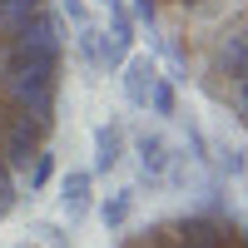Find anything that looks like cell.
<instances>
[{
    "instance_id": "4",
    "label": "cell",
    "mask_w": 248,
    "mask_h": 248,
    "mask_svg": "<svg viewBox=\"0 0 248 248\" xmlns=\"http://www.w3.org/2000/svg\"><path fill=\"white\" fill-rule=\"evenodd\" d=\"M174 144L164 139L159 129H134V159H139V184L149 194H164V179H169V164H174Z\"/></svg>"
},
{
    "instance_id": "8",
    "label": "cell",
    "mask_w": 248,
    "mask_h": 248,
    "mask_svg": "<svg viewBox=\"0 0 248 248\" xmlns=\"http://www.w3.org/2000/svg\"><path fill=\"white\" fill-rule=\"evenodd\" d=\"M134 203H139V189H109L99 199V223H105L109 233H124L134 223Z\"/></svg>"
},
{
    "instance_id": "7",
    "label": "cell",
    "mask_w": 248,
    "mask_h": 248,
    "mask_svg": "<svg viewBox=\"0 0 248 248\" xmlns=\"http://www.w3.org/2000/svg\"><path fill=\"white\" fill-rule=\"evenodd\" d=\"M60 209H65L70 229H79L90 218V209H94V174L90 169H70L60 179Z\"/></svg>"
},
{
    "instance_id": "11",
    "label": "cell",
    "mask_w": 248,
    "mask_h": 248,
    "mask_svg": "<svg viewBox=\"0 0 248 248\" xmlns=\"http://www.w3.org/2000/svg\"><path fill=\"white\" fill-rule=\"evenodd\" d=\"M15 248H55V243H45V238H35V233H30V238H20ZM60 248H70V243H60Z\"/></svg>"
},
{
    "instance_id": "3",
    "label": "cell",
    "mask_w": 248,
    "mask_h": 248,
    "mask_svg": "<svg viewBox=\"0 0 248 248\" xmlns=\"http://www.w3.org/2000/svg\"><path fill=\"white\" fill-rule=\"evenodd\" d=\"M119 248H248L243 223L223 209H199V214H169L144 229L124 233Z\"/></svg>"
},
{
    "instance_id": "6",
    "label": "cell",
    "mask_w": 248,
    "mask_h": 248,
    "mask_svg": "<svg viewBox=\"0 0 248 248\" xmlns=\"http://www.w3.org/2000/svg\"><path fill=\"white\" fill-rule=\"evenodd\" d=\"M124 154H129V134H124V124H119V119H105V124L94 129V164H90V174H94V179L114 174L119 164H124Z\"/></svg>"
},
{
    "instance_id": "2",
    "label": "cell",
    "mask_w": 248,
    "mask_h": 248,
    "mask_svg": "<svg viewBox=\"0 0 248 248\" xmlns=\"http://www.w3.org/2000/svg\"><path fill=\"white\" fill-rule=\"evenodd\" d=\"M134 20L159 35V50L243 124V0H134Z\"/></svg>"
},
{
    "instance_id": "5",
    "label": "cell",
    "mask_w": 248,
    "mask_h": 248,
    "mask_svg": "<svg viewBox=\"0 0 248 248\" xmlns=\"http://www.w3.org/2000/svg\"><path fill=\"white\" fill-rule=\"evenodd\" d=\"M154 75H159V60H154V55H144V50H129V55H124V65H119V90H124V99H129V109L149 114Z\"/></svg>"
},
{
    "instance_id": "9",
    "label": "cell",
    "mask_w": 248,
    "mask_h": 248,
    "mask_svg": "<svg viewBox=\"0 0 248 248\" xmlns=\"http://www.w3.org/2000/svg\"><path fill=\"white\" fill-rule=\"evenodd\" d=\"M149 114H159V119H174V114H179V90H174V79H169V75H154Z\"/></svg>"
},
{
    "instance_id": "10",
    "label": "cell",
    "mask_w": 248,
    "mask_h": 248,
    "mask_svg": "<svg viewBox=\"0 0 248 248\" xmlns=\"http://www.w3.org/2000/svg\"><path fill=\"white\" fill-rule=\"evenodd\" d=\"M60 10H65V20L79 30V25H94V15H90V5L85 0H60Z\"/></svg>"
},
{
    "instance_id": "1",
    "label": "cell",
    "mask_w": 248,
    "mask_h": 248,
    "mask_svg": "<svg viewBox=\"0 0 248 248\" xmlns=\"http://www.w3.org/2000/svg\"><path fill=\"white\" fill-rule=\"evenodd\" d=\"M65 70L55 0H0V223L50 184Z\"/></svg>"
}]
</instances>
